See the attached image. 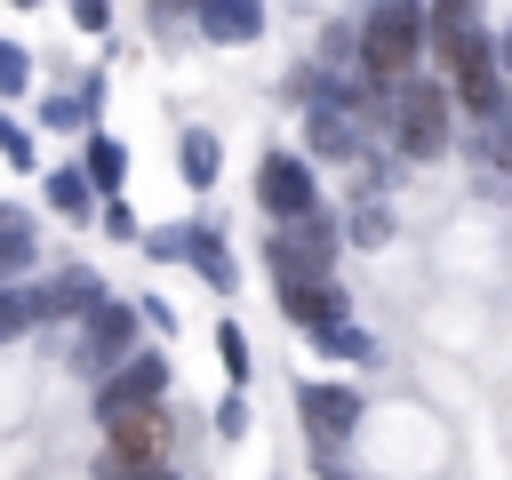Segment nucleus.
Instances as JSON below:
<instances>
[{"label": "nucleus", "instance_id": "f257e3e1", "mask_svg": "<svg viewBox=\"0 0 512 480\" xmlns=\"http://www.w3.org/2000/svg\"><path fill=\"white\" fill-rule=\"evenodd\" d=\"M424 24H432V64H440L456 112L488 128L512 96H504V56H496V32H488L480 0H424Z\"/></svg>", "mask_w": 512, "mask_h": 480}, {"label": "nucleus", "instance_id": "f03ea898", "mask_svg": "<svg viewBox=\"0 0 512 480\" xmlns=\"http://www.w3.org/2000/svg\"><path fill=\"white\" fill-rule=\"evenodd\" d=\"M424 56H432L424 0H376V8L360 16V72H368L376 88H400Z\"/></svg>", "mask_w": 512, "mask_h": 480}, {"label": "nucleus", "instance_id": "7ed1b4c3", "mask_svg": "<svg viewBox=\"0 0 512 480\" xmlns=\"http://www.w3.org/2000/svg\"><path fill=\"white\" fill-rule=\"evenodd\" d=\"M408 160H440L448 144H456V96H448V80H400L392 88V128H384Z\"/></svg>", "mask_w": 512, "mask_h": 480}, {"label": "nucleus", "instance_id": "20e7f679", "mask_svg": "<svg viewBox=\"0 0 512 480\" xmlns=\"http://www.w3.org/2000/svg\"><path fill=\"white\" fill-rule=\"evenodd\" d=\"M264 264H272V280H312V272H328V264H336V216L312 208V216L280 224V232L264 240Z\"/></svg>", "mask_w": 512, "mask_h": 480}, {"label": "nucleus", "instance_id": "39448f33", "mask_svg": "<svg viewBox=\"0 0 512 480\" xmlns=\"http://www.w3.org/2000/svg\"><path fill=\"white\" fill-rule=\"evenodd\" d=\"M256 200H264L272 224L312 216V208H320V176H312V160H304V152H264V160H256Z\"/></svg>", "mask_w": 512, "mask_h": 480}, {"label": "nucleus", "instance_id": "423d86ee", "mask_svg": "<svg viewBox=\"0 0 512 480\" xmlns=\"http://www.w3.org/2000/svg\"><path fill=\"white\" fill-rule=\"evenodd\" d=\"M160 392H168L160 352H128L112 376H96V424H120V416H136V408H160Z\"/></svg>", "mask_w": 512, "mask_h": 480}, {"label": "nucleus", "instance_id": "0eeeda50", "mask_svg": "<svg viewBox=\"0 0 512 480\" xmlns=\"http://www.w3.org/2000/svg\"><path fill=\"white\" fill-rule=\"evenodd\" d=\"M128 352H136V304H120V296L88 304L80 312V368L88 376H112Z\"/></svg>", "mask_w": 512, "mask_h": 480}, {"label": "nucleus", "instance_id": "6e6552de", "mask_svg": "<svg viewBox=\"0 0 512 480\" xmlns=\"http://www.w3.org/2000/svg\"><path fill=\"white\" fill-rule=\"evenodd\" d=\"M296 408H304L312 448H336V440H352V424H360V392H352V384H304Z\"/></svg>", "mask_w": 512, "mask_h": 480}, {"label": "nucleus", "instance_id": "1a4fd4ad", "mask_svg": "<svg viewBox=\"0 0 512 480\" xmlns=\"http://www.w3.org/2000/svg\"><path fill=\"white\" fill-rule=\"evenodd\" d=\"M192 32L208 48H248L264 40V0H192Z\"/></svg>", "mask_w": 512, "mask_h": 480}, {"label": "nucleus", "instance_id": "9d476101", "mask_svg": "<svg viewBox=\"0 0 512 480\" xmlns=\"http://www.w3.org/2000/svg\"><path fill=\"white\" fill-rule=\"evenodd\" d=\"M280 312H288L296 328H328V320H344V288H336L328 272H312V280H280Z\"/></svg>", "mask_w": 512, "mask_h": 480}, {"label": "nucleus", "instance_id": "9b49d317", "mask_svg": "<svg viewBox=\"0 0 512 480\" xmlns=\"http://www.w3.org/2000/svg\"><path fill=\"white\" fill-rule=\"evenodd\" d=\"M104 448L168 464V416H160V408H136V416H120V424H104Z\"/></svg>", "mask_w": 512, "mask_h": 480}, {"label": "nucleus", "instance_id": "f8f14e48", "mask_svg": "<svg viewBox=\"0 0 512 480\" xmlns=\"http://www.w3.org/2000/svg\"><path fill=\"white\" fill-rule=\"evenodd\" d=\"M32 256H40V224H32V208L0 200V280H24Z\"/></svg>", "mask_w": 512, "mask_h": 480}, {"label": "nucleus", "instance_id": "ddd939ff", "mask_svg": "<svg viewBox=\"0 0 512 480\" xmlns=\"http://www.w3.org/2000/svg\"><path fill=\"white\" fill-rule=\"evenodd\" d=\"M184 264H192V272H200L208 288H224V296H232V280H240L232 248H224V240H216L208 224H184Z\"/></svg>", "mask_w": 512, "mask_h": 480}, {"label": "nucleus", "instance_id": "4468645a", "mask_svg": "<svg viewBox=\"0 0 512 480\" xmlns=\"http://www.w3.org/2000/svg\"><path fill=\"white\" fill-rule=\"evenodd\" d=\"M40 320H56V312H48V280H32V288L0 280V344H16V336L40 328Z\"/></svg>", "mask_w": 512, "mask_h": 480}, {"label": "nucleus", "instance_id": "2eb2a0df", "mask_svg": "<svg viewBox=\"0 0 512 480\" xmlns=\"http://www.w3.org/2000/svg\"><path fill=\"white\" fill-rule=\"evenodd\" d=\"M88 304H104V280H96L88 264H64V272L48 280V312H56V320H80Z\"/></svg>", "mask_w": 512, "mask_h": 480}, {"label": "nucleus", "instance_id": "dca6fc26", "mask_svg": "<svg viewBox=\"0 0 512 480\" xmlns=\"http://www.w3.org/2000/svg\"><path fill=\"white\" fill-rule=\"evenodd\" d=\"M80 168H88V184L112 200V192L128 184V144H120V136H104V128H88V160H80Z\"/></svg>", "mask_w": 512, "mask_h": 480}, {"label": "nucleus", "instance_id": "f3484780", "mask_svg": "<svg viewBox=\"0 0 512 480\" xmlns=\"http://www.w3.org/2000/svg\"><path fill=\"white\" fill-rule=\"evenodd\" d=\"M176 168H184V184H192V192H208V184H216V168H224V144H216V128H184V144H176Z\"/></svg>", "mask_w": 512, "mask_h": 480}, {"label": "nucleus", "instance_id": "a211bd4d", "mask_svg": "<svg viewBox=\"0 0 512 480\" xmlns=\"http://www.w3.org/2000/svg\"><path fill=\"white\" fill-rule=\"evenodd\" d=\"M48 208L56 216H96V184H88V168H48Z\"/></svg>", "mask_w": 512, "mask_h": 480}, {"label": "nucleus", "instance_id": "6ab92c4d", "mask_svg": "<svg viewBox=\"0 0 512 480\" xmlns=\"http://www.w3.org/2000/svg\"><path fill=\"white\" fill-rule=\"evenodd\" d=\"M96 480H168V464H152V456H120V448H104V456H96Z\"/></svg>", "mask_w": 512, "mask_h": 480}, {"label": "nucleus", "instance_id": "aec40b11", "mask_svg": "<svg viewBox=\"0 0 512 480\" xmlns=\"http://www.w3.org/2000/svg\"><path fill=\"white\" fill-rule=\"evenodd\" d=\"M344 232H352V240H360V248H384V240H392V208H376V200H360V208H352V224H344Z\"/></svg>", "mask_w": 512, "mask_h": 480}, {"label": "nucleus", "instance_id": "412c9836", "mask_svg": "<svg viewBox=\"0 0 512 480\" xmlns=\"http://www.w3.org/2000/svg\"><path fill=\"white\" fill-rule=\"evenodd\" d=\"M24 88H32V56L16 40H0V96H24Z\"/></svg>", "mask_w": 512, "mask_h": 480}, {"label": "nucleus", "instance_id": "4be33fe9", "mask_svg": "<svg viewBox=\"0 0 512 480\" xmlns=\"http://www.w3.org/2000/svg\"><path fill=\"white\" fill-rule=\"evenodd\" d=\"M216 352H224V376H232V384H248V336H240L232 320L216 328Z\"/></svg>", "mask_w": 512, "mask_h": 480}, {"label": "nucleus", "instance_id": "5701e85b", "mask_svg": "<svg viewBox=\"0 0 512 480\" xmlns=\"http://www.w3.org/2000/svg\"><path fill=\"white\" fill-rule=\"evenodd\" d=\"M40 120H48V128H88L96 112H88L80 96H48V104H40Z\"/></svg>", "mask_w": 512, "mask_h": 480}, {"label": "nucleus", "instance_id": "b1692460", "mask_svg": "<svg viewBox=\"0 0 512 480\" xmlns=\"http://www.w3.org/2000/svg\"><path fill=\"white\" fill-rule=\"evenodd\" d=\"M144 24H152V32H176V24H192V0H144Z\"/></svg>", "mask_w": 512, "mask_h": 480}, {"label": "nucleus", "instance_id": "393cba45", "mask_svg": "<svg viewBox=\"0 0 512 480\" xmlns=\"http://www.w3.org/2000/svg\"><path fill=\"white\" fill-rule=\"evenodd\" d=\"M0 152H8V160H16V168H32V136H24V128H16V120H8V112H0Z\"/></svg>", "mask_w": 512, "mask_h": 480}, {"label": "nucleus", "instance_id": "a878e982", "mask_svg": "<svg viewBox=\"0 0 512 480\" xmlns=\"http://www.w3.org/2000/svg\"><path fill=\"white\" fill-rule=\"evenodd\" d=\"M72 24L80 32H112V0H72Z\"/></svg>", "mask_w": 512, "mask_h": 480}, {"label": "nucleus", "instance_id": "bb28decb", "mask_svg": "<svg viewBox=\"0 0 512 480\" xmlns=\"http://www.w3.org/2000/svg\"><path fill=\"white\" fill-rule=\"evenodd\" d=\"M488 136H496V144H488V152H496V168H504V176H512V104H504V112H496V120H488Z\"/></svg>", "mask_w": 512, "mask_h": 480}, {"label": "nucleus", "instance_id": "cd10ccee", "mask_svg": "<svg viewBox=\"0 0 512 480\" xmlns=\"http://www.w3.org/2000/svg\"><path fill=\"white\" fill-rule=\"evenodd\" d=\"M104 232H112V240H136V216H128L120 200H104Z\"/></svg>", "mask_w": 512, "mask_h": 480}, {"label": "nucleus", "instance_id": "c85d7f7f", "mask_svg": "<svg viewBox=\"0 0 512 480\" xmlns=\"http://www.w3.org/2000/svg\"><path fill=\"white\" fill-rule=\"evenodd\" d=\"M216 424H224V440H240V432H248V408H240V400H224V408H216Z\"/></svg>", "mask_w": 512, "mask_h": 480}, {"label": "nucleus", "instance_id": "c756f323", "mask_svg": "<svg viewBox=\"0 0 512 480\" xmlns=\"http://www.w3.org/2000/svg\"><path fill=\"white\" fill-rule=\"evenodd\" d=\"M496 56H504V72H512V24H504V32H496Z\"/></svg>", "mask_w": 512, "mask_h": 480}, {"label": "nucleus", "instance_id": "7c9ffc66", "mask_svg": "<svg viewBox=\"0 0 512 480\" xmlns=\"http://www.w3.org/2000/svg\"><path fill=\"white\" fill-rule=\"evenodd\" d=\"M8 8H40V0H8Z\"/></svg>", "mask_w": 512, "mask_h": 480}]
</instances>
